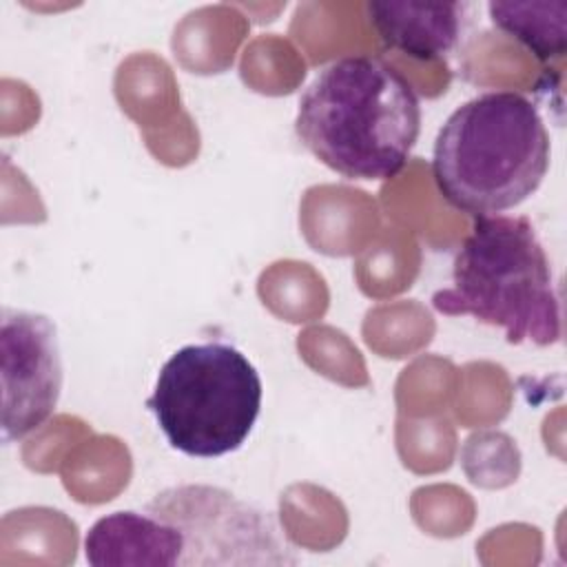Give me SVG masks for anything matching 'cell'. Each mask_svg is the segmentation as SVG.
<instances>
[{"label":"cell","mask_w":567,"mask_h":567,"mask_svg":"<svg viewBox=\"0 0 567 567\" xmlns=\"http://www.w3.org/2000/svg\"><path fill=\"white\" fill-rule=\"evenodd\" d=\"M492 22L523 42L538 60L567 51V2H489Z\"/></svg>","instance_id":"9c48e42d"},{"label":"cell","mask_w":567,"mask_h":567,"mask_svg":"<svg viewBox=\"0 0 567 567\" xmlns=\"http://www.w3.org/2000/svg\"><path fill=\"white\" fill-rule=\"evenodd\" d=\"M146 509L173 523L184 540V565H295L277 520L261 507L213 485H173Z\"/></svg>","instance_id":"5b68a950"},{"label":"cell","mask_w":567,"mask_h":567,"mask_svg":"<svg viewBox=\"0 0 567 567\" xmlns=\"http://www.w3.org/2000/svg\"><path fill=\"white\" fill-rule=\"evenodd\" d=\"M182 551L179 529L146 507L97 518L84 538L86 560L95 567H179Z\"/></svg>","instance_id":"52a82bcc"},{"label":"cell","mask_w":567,"mask_h":567,"mask_svg":"<svg viewBox=\"0 0 567 567\" xmlns=\"http://www.w3.org/2000/svg\"><path fill=\"white\" fill-rule=\"evenodd\" d=\"M299 142L348 179H390L421 133V104L408 78L377 55L326 64L297 104Z\"/></svg>","instance_id":"6da1fadb"},{"label":"cell","mask_w":567,"mask_h":567,"mask_svg":"<svg viewBox=\"0 0 567 567\" xmlns=\"http://www.w3.org/2000/svg\"><path fill=\"white\" fill-rule=\"evenodd\" d=\"M443 315H470L509 343L560 339V297L549 257L527 217H476L452 264V286L432 297Z\"/></svg>","instance_id":"3957f363"},{"label":"cell","mask_w":567,"mask_h":567,"mask_svg":"<svg viewBox=\"0 0 567 567\" xmlns=\"http://www.w3.org/2000/svg\"><path fill=\"white\" fill-rule=\"evenodd\" d=\"M549 153L536 104L514 91H489L463 102L439 128L432 175L450 206L487 217L536 193Z\"/></svg>","instance_id":"7a4b0ae2"},{"label":"cell","mask_w":567,"mask_h":567,"mask_svg":"<svg viewBox=\"0 0 567 567\" xmlns=\"http://www.w3.org/2000/svg\"><path fill=\"white\" fill-rule=\"evenodd\" d=\"M368 20L385 47L416 60H436L458 40L463 4L458 2H368Z\"/></svg>","instance_id":"ba28073f"},{"label":"cell","mask_w":567,"mask_h":567,"mask_svg":"<svg viewBox=\"0 0 567 567\" xmlns=\"http://www.w3.org/2000/svg\"><path fill=\"white\" fill-rule=\"evenodd\" d=\"M2 443L44 425L62 392V357L55 323L40 312L4 308L0 321Z\"/></svg>","instance_id":"8992f818"},{"label":"cell","mask_w":567,"mask_h":567,"mask_svg":"<svg viewBox=\"0 0 567 567\" xmlns=\"http://www.w3.org/2000/svg\"><path fill=\"white\" fill-rule=\"evenodd\" d=\"M261 399L252 361L230 343L206 341L182 346L164 361L146 408L173 450L217 458L246 443Z\"/></svg>","instance_id":"277c9868"}]
</instances>
